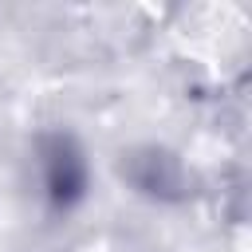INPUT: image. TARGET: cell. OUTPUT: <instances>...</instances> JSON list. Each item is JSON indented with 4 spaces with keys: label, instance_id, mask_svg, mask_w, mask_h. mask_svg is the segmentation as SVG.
Instances as JSON below:
<instances>
[{
    "label": "cell",
    "instance_id": "cell-1",
    "mask_svg": "<svg viewBox=\"0 0 252 252\" xmlns=\"http://www.w3.org/2000/svg\"><path fill=\"white\" fill-rule=\"evenodd\" d=\"M177 169H173V161L165 158V154H146V158H134V181L146 189V193H158V189H165L169 185V177H173Z\"/></svg>",
    "mask_w": 252,
    "mask_h": 252
}]
</instances>
